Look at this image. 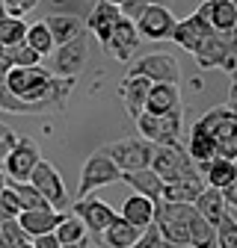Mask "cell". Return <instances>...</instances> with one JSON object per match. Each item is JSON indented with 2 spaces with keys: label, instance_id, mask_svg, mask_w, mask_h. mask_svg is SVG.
<instances>
[{
  "label": "cell",
  "instance_id": "7a4b0ae2",
  "mask_svg": "<svg viewBox=\"0 0 237 248\" xmlns=\"http://www.w3.org/2000/svg\"><path fill=\"white\" fill-rule=\"evenodd\" d=\"M136 130L142 139H148L152 145H175L181 139V124H184V112L175 109V112H163V115H154V112H139L136 118Z\"/></svg>",
  "mask_w": 237,
  "mask_h": 248
},
{
  "label": "cell",
  "instance_id": "5b68a950",
  "mask_svg": "<svg viewBox=\"0 0 237 248\" xmlns=\"http://www.w3.org/2000/svg\"><path fill=\"white\" fill-rule=\"evenodd\" d=\"M122 180V171L118 166L107 157L104 151H95L92 157L83 163V171H80V186H77V198L80 195H89L101 189V186H110V183H118Z\"/></svg>",
  "mask_w": 237,
  "mask_h": 248
},
{
  "label": "cell",
  "instance_id": "8d00e7d4",
  "mask_svg": "<svg viewBox=\"0 0 237 248\" xmlns=\"http://www.w3.org/2000/svg\"><path fill=\"white\" fill-rule=\"evenodd\" d=\"M145 6H148L145 0H122V3H118V12H122V18H128V21H136Z\"/></svg>",
  "mask_w": 237,
  "mask_h": 248
},
{
  "label": "cell",
  "instance_id": "83f0119b",
  "mask_svg": "<svg viewBox=\"0 0 237 248\" xmlns=\"http://www.w3.org/2000/svg\"><path fill=\"white\" fill-rule=\"evenodd\" d=\"M24 45L33 47L39 56H51V50L56 47L53 39H51V30L45 21H36V24H27V33H24Z\"/></svg>",
  "mask_w": 237,
  "mask_h": 248
},
{
  "label": "cell",
  "instance_id": "30bf717a",
  "mask_svg": "<svg viewBox=\"0 0 237 248\" xmlns=\"http://www.w3.org/2000/svg\"><path fill=\"white\" fill-rule=\"evenodd\" d=\"M134 27H136L139 39H145V42H166V39L172 36L175 15H172V9L163 6V3H148V6L139 12V18L134 21Z\"/></svg>",
  "mask_w": 237,
  "mask_h": 248
},
{
  "label": "cell",
  "instance_id": "74e56055",
  "mask_svg": "<svg viewBox=\"0 0 237 248\" xmlns=\"http://www.w3.org/2000/svg\"><path fill=\"white\" fill-rule=\"evenodd\" d=\"M6 3V15H24V12H30L39 0H3Z\"/></svg>",
  "mask_w": 237,
  "mask_h": 248
},
{
  "label": "cell",
  "instance_id": "4fadbf2b",
  "mask_svg": "<svg viewBox=\"0 0 237 248\" xmlns=\"http://www.w3.org/2000/svg\"><path fill=\"white\" fill-rule=\"evenodd\" d=\"M139 42H142V39H139V33H136L134 21L118 18L116 27L110 30L107 42H104V50H107L113 59H118V62H131V59L136 56V50H139Z\"/></svg>",
  "mask_w": 237,
  "mask_h": 248
},
{
  "label": "cell",
  "instance_id": "4dcf8cb0",
  "mask_svg": "<svg viewBox=\"0 0 237 248\" xmlns=\"http://www.w3.org/2000/svg\"><path fill=\"white\" fill-rule=\"evenodd\" d=\"M24 33H27V24H24L21 15H3L0 18V47L21 45Z\"/></svg>",
  "mask_w": 237,
  "mask_h": 248
},
{
  "label": "cell",
  "instance_id": "603a6c76",
  "mask_svg": "<svg viewBox=\"0 0 237 248\" xmlns=\"http://www.w3.org/2000/svg\"><path fill=\"white\" fill-rule=\"evenodd\" d=\"M196 171L202 174V180L214 189H222L225 183H234L237 180V166L234 160H222V157H211L204 163H196Z\"/></svg>",
  "mask_w": 237,
  "mask_h": 248
},
{
  "label": "cell",
  "instance_id": "d4e9b609",
  "mask_svg": "<svg viewBox=\"0 0 237 248\" xmlns=\"http://www.w3.org/2000/svg\"><path fill=\"white\" fill-rule=\"evenodd\" d=\"M193 207H196V213L202 216V219L211 225V228H217V222L225 216V201H222V195H220V189H214V186H204V189L196 195V201H193Z\"/></svg>",
  "mask_w": 237,
  "mask_h": 248
},
{
  "label": "cell",
  "instance_id": "2e32d148",
  "mask_svg": "<svg viewBox=\"0 0 237 248\" xmlns=\"http://www.w3.org/2000/svg\"><path fill=\"white\" fill-rule=\"evenodd\" d=\"M196 15L211 30H217V33H234V27H237L234 0H225V3H211V0H204V3L196 9Z\"/></svg>",
  "mask_w": 237,
  "mask_h": 248
},
{
  "label": "cell",
  "instance_id": "f6af8a7d",
  "mask_svg": "<svg viewBox=\"0 0 237 248\" xmlns=\"http://www.w3.org/2000/svg\"><path fill=\"white\" fill-rule=\"evenodd\" d=\"M145 3H163V6H169V0H145Z\"/></svg>",
  "mask_w": 237,
  "mask_h": 248
},
{
  "label": "cell",
  "instance_id": "f907efd6",
  "mask_svg": "<svg viewBox=\"0 0 237 248\" xmlns=\"http://www.w3.org/2000/svg\"><path fill=\"white\" fill-rule=\"evenodd\" d=\"M211 248H217V245H211Z\"/></svg>",
  "mask_w": 237,
  "mask_h": 248
},
{
  "label": "cell",
  "instance_id": "60d3db41",
  "mask_svg": "<svg viewBox=\"0 0 237 248\" xmlns=\"http://www.w3.org/2000/svg\"><path fill=\"white\" fill-rule=\"evenodd\" d=\"M220 68H222L228 77H234V74H237V50H231V53L222 59V65H220Z\"/></svg>",
  "mask_w": 237,
  "mask_h": 248
},
{
  "label": "cell",
  "instance_id": "d590c367",
  "mask_svg": "<svg viewBox=\"0 0 237 248\" xmlns=\"http://www.w3.org/2000/svg\"><path fill=\"white\" fill-rule=\"evenodd\" d=\"M157 245H160V233H157L154 225H148V228L139 233V239H136L134 245H128V248H157Z\"/></svg>",
  "mask_w": 237,
  "mask_h": 248
},
{
  "label": "cell",
  "instance_id": "7bdbcfd3",
  "mask_svg": "<svg viewBox=\"0 0 237 248\" xmlns=\"http://www.w3.org/2000/svg\"><path fill=\"white\" fill-rule=\"evenodd\" d=\"M157 248H193V245H190V242H163V239H160Z\"/></svg>",
  "mask_w": 237,
  "mask_h": 248
},
{
  "label": "cell",
  "instance_id": "52a82bcc",
  "mask_svg": "<svg viewBox=\"0 0 237 248\" xmlns=\"http://www.w3.org/2000/svg\"><path fill=\"white\" fill-rule=\"evenodd\" d=\"M39 160H42L39 145L30 136H15V142L9 145L6 157H3V174L9 180H27Z\"/></svg>",
  "mask_w": 237,
  "mask_h": 248
},
{
  "label": "cell",
  "instance_id": "484cf974",
  "mask_svg": "<svg viewBox=\"0 0 237 248\" xmlns=\"http://www.w3.org/2000/svg\"><path fill=\"white\" fill-rule=\"evenodd\" d=\"M122 219L131 222L134 228H148L154 222V201H148L145 195H131L125 204H122Z\"/></svg>",
  "mask_w": 237,
  "mask_h": 248
},
{
  "label": "cell",
  "instance_id": "8fae6325",
  "mask_svg": "<svg viewBox=\"0 0 237 248\" xmlns=\"http://www.w3.org/2000/svg\"><path fill=\"white\" fill-rule=\"evenodd\" d=\"M128 71L142 74L152 83H178L181 80V68H178L175 56H169V53H145L136 62H131Z\"/></svg>",
  "mask_w": 237,
  "mask_h": 248
},
{
  "label": "cell",
  "instance_id": "681fc988",
  "mask_svg": "<svg viewBox=\"0 0 237 248\" xmlns=\"http://www.w3.org/2000/svg\"><path fill=\"white\" fill-rule=\"evenodd\" d=\"M211 3H225V0H211Z\"/></svg>",
  "mask_w": 237,
  "mask_h": 248
},
{
  "label": "cell",
  "instance_id": "7dc6e473",
  "mask_svg": "<svg viewBox=\"0 0 237 248\" xmlns=\"http://www.w3.org/2000/svg\"><path fill=\"white\" fill-rule=\"evenodd\" d=\"M6 15V3H3V0H0V18H3Z\"/></svg>",
  "mask_w": 237,
  "mask_h": 248
},
{
  "label": "cell",
  "instance_id": "b9f144b4",
  "mask_svg": "<svg viewBox=\"0 0 237 248\" xmlns=\"http://www.w3.org/2000/svg\"><path fill=\"white\" fill-rule=\"evenodd\" d=\"M18 133L12 130V127H6V124H0V145H3V142H12Z\"/></svg>",
  "mask_w": 237,
  "mask_h": 248
},
{
  "label": "cell",
  "instance_id": "ee69618b",
  "mask_svg": "<svg viewBox=\"0 0 237 248\" xmlns=\"http://www.w3.org/2000/svg\"><path fill=\"white\" fill-rule=\"evenodd\" d=\"M59 248H86V242H68V245H59Z\"/></svg>",
  "mask_w": 237,
  "mask_h": 248
},
{
  "label": "cell",
  "instance_id": "6da1fadb",
  "mask_svg": "<svg viewBox=\"0 0 237 248\" xmlns=\"http://www.w3.org/2000/svg\"><path fill=\"white\" fill-rule=\"evenodd\" d=\"M196 127L214 136V157H222V160L237 157V109H231L228 104L211 107L196 121Z\"/></svg>",
  "mask_w": 237,
  "mask_h": 248
},
{
  "label": "cell",
  "instance_id": "8992f818",
  "mask_svg": "<svg viewBox=\"0 0 237 248\" xmlns=\"http://www.w3.org/2000/svg\"><path fill=\"white\" fill-rule=\"evenodd\" d=\"M51 56H53V65L48 68L51 74H56V77H77L86 68V59H89V39H86V33L74 36L66 45H56L51 50Z\"/></svg>",
  "mask_w": 237,
  "mask_h": 248
},
{
  "label": "cell",
  "instance_id": "e0dca14e",
  "mask_svg": "<svg viewBox=\"0 0 237 248\" xmlns=\"http://www.w3.org/2000/svg\"><path fill=\"white\" fill-rule=\"evenodd\" d=\"M181 109V92H178V83H152L148 86V95H145V109L142 112H175Z\"/></svg>",
  "mask_w": 237,
  "mask_h": 248
},
{
  "label": "cell",
  "instance_id": "9a60e30c",
  "mask_svg": "<svg viewBox=\"0 0 237 248\" xmlns=\"http://www.w3.org/2000/svg\"><path fill=\"white\" fill-rule=\"evenodd\" d=\"M66 213H59V210H53V207H45V210H21L18 216H15V222H18V228L27 233V239H33V236H39V233H51L56 225H59V219H63Z\"/></svg>",
  "mask_w": 237,
  "mask_h": 248
},
{
  "label": "cell",
  "instance_id": "5bb4252c",
  "mask_svg": "<svg viewBox=\"0 0 237 248\" xmlns=\"http://www.w3.org/2000/svg\"><path fill=\"white\" fill-rule=\"evenodd\" d=\"M148 86H152V80H145L142 74H134V71H128L122 77V83H118V101H122V107H125V112L131 118H136L145 109Z\"/></svg>",
  "mask_w": 237,
  "mask_h": 248
},
{
  "label": "cell",
  "instance_id": "4316f807",
  "mask_svg": "<svg viewBox=\"0 0 237 248\" xmlns=\"http://www.w3.org/2000/svg\"><path fill=\"white\" fill-rule=\"evenodd\" d=\"M187 157L193 163H204V160H211L214 157V136L211 133H204L202 127H196L193 124V130H190V142H187Z\"/></svg>",
  "mask_w": 237,
  "mask_h": 248
},
{
  "label": "cell",
  "instance_id": "e575fe53",
  "mask_svg": "<svg viewBox=\"0 0 237 248\" xmlns=\"http://www.w3.org/2000/svg\"><path fill=\"white\" fill-rule=\"evenodd\" d=\"M18 213H21V201H18V195L12 192V186L6 183L3 189H0V222L15 219Z\"/></svg>",
  "mask_w": 237,
  "mask_h": 248
},
{
  "label": "cell",
  "instance_id": "f546056e",
  "mask_svg": "<svg viewBox=\"0 0 237 248\" xmlns=\"http://www.w3.org/2000/svg\"><path fill=\"white\" fill-rule=\"evenodd\" d=\"M6 183L12 186V192L18 195L21 210H45V207H51V204L42 198V192H39L30 180H9V177H6Z\"/></svg>",
  "mask_w": 237,
  "mask_h": 248
},
{
  "label": "cell",
  "instance_id": "d6a6232c",
  "mask_svg": "<svg viewBox=\"0 0 237 248\" xmlns=\"http://www.w3.org/2000/svg\"><path fill=\"white\" fill-rule=\"evenodd\" d=\"M3 56H6L9 65H39V62H42V56L33 47H27L24 42L12 45V47H3Z\"/></svg>",
  "mask_w": 237,
  "mask_h": 248
},
{
  "label": "cell",
  "instance_id": "9c48e42d",
  "mask_svg": "<svg viewBox=\"0 0 237 248\" xmlns=\"http://www.w3.org/2000/svg\"><path fill=\"white\" fill-rule=\"evenodd\" d=\"M68 213H74L77 219L83 222V228H86V233H92V236H98L113 219H116V213H113V207L107 204V201H101L95 192H89V195H80L77 201H71L68 204Z\"/></svg>",
  "mask_w": 237,
  "mask_h": 248
},
{
  "label": "cell",
  "instance_id": "f1b7e54d",
  "mask_svg": "<svg viewBox=\"0 0 237 248\" xmlns=\"http://www.w3.org/2000/svg\"><path fill=\"white\" fill-rule=\"evenodd\" d=\"M53 236L59 239V245H68V242H86V228L77 219L74 213L66 210V216L59 219V225L53 228Z\"/></svg>",
  "mask_w": 237,
  "mask_h": 248
},
{
  "label": "cell",
  "instance_id": "ffe728a7",
  "mask_svg": "<svg viewBox=\"0 0 237 248\" xmlns=\"http://www.w3.org/2000/svg\"><path fill=\"white\" fill-rule=\"evenodd\" d=\"M142 231L145 228H134L131 222L122 219V216H116V219L95 236V242H98V248H128V245H134L139 239Z\"/></svg>",
  "mask_w": 237,
  "mask_h": 248
},
{
  "label": "cell",
  "instance_id": "7402d4cb",
  "mask_svg": "<svg viewBox=\"0 0 237 248\" xmlns=\"http://www.w3.org/2000/svg\"><path fill=\"white\" fill-rule=\"evenodd\" d=\"M204 186H207V183L202 180V174H199V171H190V174L178 177V180L163 183L160 198H166V201H181V204H193V201H196V195L204 189Z\"/></svg>",
  "mask_w": 237,
  "mask_h": 248
},
{
  "label": "cell",
  "instance_id": "7c38bea8",
  "mask_svg": "<svg viewBox=\"0 0 237 248\" xmlns=\"http://www.w3.org/2000/svg\"><path fill=\"white\" fill-rule=\"evenodd\" d=\"M231 50H237V42H234V33H207L202 42H199V47L193 50V56H196V65L202 68V71H207V68H220L222 65V59L231 53Z\"/></svg>",
  "mask_w": 237,
  "mask_h": 248
},
{
  "label": "cell",
  "instance_id": "cb8c5ba5",
  "mask_svg": "<svg viewBox=\"0 0 237 248\" xmlns=\"http://www.w3.org/2000/svg\"><path fill=\"white\" fill-rule=\"evenodd\" d=\"M48 30H51V39H53V45H66V42H71L74 36H80V33H86V27H83V18L80 15H74V12H53V15H48Z\"/></svg>",
  "mask_w": 237,
  "mask_h": 248
},
{
  "label": "cell",
  "instance_id": "836d02e7",
  "mask_svg": "<svg viewBox=\"0 0 237 248\" xmlns=\"http://www.w3.org/2000/svg\"><path fill=\"white\" fill-rule=\"evenodd\" d=\"M24 239H27V233L18 228V222H15V219L0 222V248H18Z\"/></svg>",
  "mask_w": 237,
  "mask_h": 248
},
{
  "label": "cell",
  "instance_id": "f35d334b",
  "mask_svg": "<svg viewBox=\"0 0 237 248\" xmlns=\"http://www.w3.org/2000/svg\"><path fill=\"white\" fill-rule=\"evenodd\" d=\"M220 195H222L225 207H228V210H234V207H237V180H234V183H225L222 189H220Z\"/></svg>",
  "mask_w": 237,
  "mask_h": 248
},
{
  "label": "cell",
  "instance_id": "3957f363",
  "mask_svg": "<svg viewBox=\"0 0 237 248\" xmlns=\"http://www.w3.org/2000/svg\"><path fill=\"white\" fill-rule=\"evenodd\" d=\"M107 157L118 166V171H134V169H145L152 166L154 157V145L142 139V136H131V139H118L101 148Z\"/></svg>",
  "mask_w": 237,
  "mask_h": 248
},
{
  "label": "cell",
  "instance_id": "ab89813d",
  "mask_svg": "<svg viewBox=\"0 0 237 248\" xmlns=\"http://www.w3.org/2000/svg\"><path fill=\"white\" fill-rule=\"evenodd\" d=\"M30 242H33V248H59V239L53 236V231L51 233H39V236H33Z\"/></svg>",
  "mask_w": 237,
  "mask_h": 248
},
{
  "label": "cell",
  "instance_id": "ba28073f",
  "mask_svg": "<svg viewBox=\"0 0 237 248\" xmlns=\"http://www.w3.org/2000/svg\"><path fill=\"white\" fill-rule=\"evenodd\" d=\"M152 169L160 174L163 183H169V180H178V177H184V174L196 171V163L187 157L184 145H181V142H175V145H154Z\"/></svg>",
  "mask_w": 237,
  "mask_h": 248
},
{
  "label": "cell",
  "instance_id": "44dd1931",
  "mask_svg": "<svg viewBox=\"0 0 237 248\" xmlns=\"http://www.w3.org/2000/svg\"><path fill=\"white\" fill-rule=\"evenodd\" d=\"M118 183H128L136 195H145L148 201H154V204L160 201V192H163V180H160V174L152 166L134 169V171H122V180H118Z\"/></svg>",
  "mask_w": 237,
  "mask_h": 248
},
{
  "label": "cell",
  "instance_id": "ac0fdd59",
  "mask_svg": "<svg viewBox=\"0 0 237 248\" xmlns=\"http://www.w3.org/2000/svg\"><path fill=\"white\" fill-rule=\"evenodd\" d=\"M122 18V12H118V6H113V3H107V0H98V3L89 9V15H86V21H83V27L89 30V33H95V39H98V45L104 47V42H107V36H110V30L116 27V21Z\"/></svg>",
  "mask_w": 237,
  "mask_h": 248
},
{
  "label": "cell",
  "instance_id": "d6986e66",
  "mask_svg": "<svg viewBox=\"0 0 237 248\" xmlns=\"http://www.w3.org/2000/svg\"><path fill=\"white\" fill-rule=\"evenodd\" d=\"M207 33H214L211 27H207L196 12L190 15V18H181V21H175V27H172V42L178 45V47H184L187 53H193L196 47H199V42L207 36Z\"/></svg>",
  "mask_w": 237,
  "mask_h": 248
},
{
  "label": "cell",
  "instance_id": "c3c4849f",
  "mask_svg": "<svg viewBox=\"0 0 237 248\" xmlns=\"http://www.w3.org/2000/svg\"><path fill=\"white\" fill-rule=\"evenodd\" d=\"M107 3H113V6H118V3H122V0H107Z\"/></svg>",
  "mask_w": 237,
  "mask_h": 248
},
{
  "label": "cell",
  "instance_id": "277c9868",
  "mask_svg": "<svg viewBox=\"0 0 237 248\" xmlns=\"http://www.w3.org/2000/svg\"><path fill=\"white\" fill-rule=\"evenodd\" d=\"M27 180H30V183H33L36 189L42 192V198H45L53 210H59V213H66V210H68V204H71L68 189H66L63 177H59V171H56L48 160H39V163H36V169L30 171V177H27Z\"/></svg>",
  "mask_w": 237,
  "mask_h": 248
},
{
  "label": "cell",
  "instance_id": "bcb514c9",
  "mask_svg": "<svg viewBox=\"0 0 237 248\" xmlns=\"http://www.w3.org/2000/svg\"><path fill=\"white\" fill-rule=\"evenodd\" d=\"M18 248H33V242H30V239H24V242H21Z\"/></svg>",
  "mask_w": 237,
  "mask_h": 248
},
{
  "label": "cell",
  "instance_id": "1f68e13d",
  "mask_svg": "<svg viewBox=\"0 0 237 248\" xmlns=\"http://www.w3.org/2000/svg\"><path fill=\"white\" fill-rule=\"evenodd\" d=\"M214 242H217V248H237V216H234V210H225V216L217 222Z\"/></svg>",
  "mask_w": 237,
  "mask_h": 248
}]
</instances>
